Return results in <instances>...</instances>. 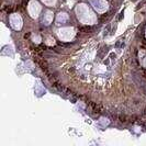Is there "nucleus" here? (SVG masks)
Segmentation results:
<instances>
[{
	"label": "nucleus",
	"instance_id": "obj_1",
	"mask_svg": "<svg viewBox=\"0 0 146 146\" xmlns=\"http://www.w3.org/2000/svg\"><path fill=\"white\" fill-rule=\"evenodd\" d=\"M75 12H76L77 19L84 24H95L97 22V15L85 3L78 5L75 9Z\"/></svg>",
	"mask_w": 146,
	"mask_h": 146
},
{
	"label": "nucleus",
	"instance_id": "obj_2",
	"mask_svg": "<svg viewBox=\"0 0 146 146\" xmlns=\"http://www.w3.org/2000/svg\"><path fill=\"white\" fill-rule=\"evenodd\" d=\"M57 35L59 40L64 42H68V41H72L75 36V30L73 28H62L57 30Z\"/></svg>",
	"mask_w": 146,
	"mask_h": 146
},
{
	"label": "nucleus",
	"instance_id": "obj_3",
	"mask_svg": "<svg viewBox=\"0 0 146 146\" xmlns=\"http://www.w3.org/2000/svg\"><path fill=\"white\" fill-rule=\"evenodd\" d=\"M42 8L40 6V3L37 2L36 0H31L29 2V6H28V11H29V15H31V18L33 19H36L40 12H41Z\"/></svg>",
	"mask_w": 146,
	"mask_h": 146
},
{
	"label": "nucleus",
	"instance_id": "obj_4",
	"mask_svg": "<svg viewBox=\"0 0 146 146\" xmlns=\"http://www.w3.org/2000/svg\"><path fill=\"white\" fill-rule=\"evenodd\" d=\"M89 2L91 3V6L94 7L96 11L99 13L106 12L109 8V3L106 0H89Z\"/></svg>",
	"mask_w": 146,
	"mask_h": 146
},
{
	"label": "nucleus",
	"instance_id": "obj_5",
	"mask_svg": "<svg viewBox=\"0 0 146 146\" xmlns=\"http://www.w3.org/2000/svg\"><path fill=\"white\" fill-rule=\"evenodd\" d=\"M10 25L15 30V31H19L22 29V25H23V21H22V18L20 15L18 13H12L10 15Z\"/></svg>",
	"mask_w": 146,
	"mask_h": 146
},
{
	"label": "nucleus",
	"instance_id": "obj_6",
	"mask_svg": "<svg viewBox=\"0 0 146 146\" xmlns=\"http://www.w3.org/2000/svg\"><path fill=\"white\" fill-rule=\"evenodd\" d=\"M53 17H54V15H53V12H51V11H46L43 17L44 25H50V24L52 23V21H53Z\"/></svg>",
	"mask_w": 146,
	"mask_h": 146
},
{
	"label": "nucleus",
	"instance_id": "obj_7",
	"mask_svg": "<svg viewBox=\"0 0 146 146\" xmlns=\"http://www.w3.org/2000/svg\"><path fill=\"white\" fill-rule=\"evenodd\" d=\"M68 19H69V17L67 13L65 12H60L57 15V18H56V22L58 23V24H63V23H66V22L68 21Z\"/></svg>",
	"mask_w": 146,
	"mask_h": 146
},
{
	"label": "nucleus",
	"instance_id": "obj_8",
	"mask_svg": "<svg viewBox=\"0 0 146 146\" xmlns=\"http://www.w3.org/2000/svg\"><path fill=\"white\" fill-rule=\"evenodd\" d=\"M42 1L48 7H52V6H54L56 3V0H42Z\"/></svg>",
	"mask_w": 146,
	"mask_h": 146
},
{
	"label": "nucleus",
	"instance_id": "obj_9",
	"mask_svg": "<svg viewBox=\"0 0 146 146\" xmlns=\"http://www.w3.org/2000/svg\"><path fill=\"white\" fill-rule=\"evenodd\" d=\"M144 65H145V67H146V58L144 59Z\"/></svg>",
	"mask_w": 146,
	"mask_h": 146
}]
</instances>
